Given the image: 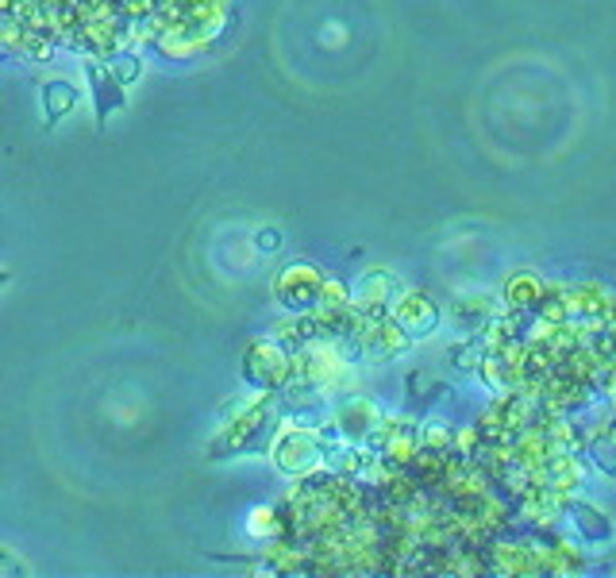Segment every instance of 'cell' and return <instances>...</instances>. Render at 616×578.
I'll use <instances>...</instances> for the list:
<instances>
[{"instance_id": "6da1fadb", "label": "cell", "mask_w": 616, "mask_h": 578, "mask_svg": "<svg viewBox=\"0 0 616 578\" xmlns=\"http://www.w3.org/2000/svg\"><path fill=\"white\" fill-rule=\"evenodd\" d=\"M243 371L263 390H282L289 382V371H293V359L282 351V344H251L247 359H243Z\"/></svg>"}, {"instance_id": "7a4b0ae2", "label": "cell", "mask_w": 616, "mask_h": 578, "mask_svg": "<svg viewBox=\"0 0 616 578\" xmlns=\"http://www.w3.org/2000/svg\"><path fill=\"white\" fill-rule=\"evenodd\" d=\"M278 467L289 474H313L316 463H323V447L316 432H285L282 443L273 447Z\"/></svg>"}, {"instance_id": "3957f363", "label": "cell", "mask_w": 616, "mask_h": 578, "mask_svg": "<svg viewBox=\"0 0 616 578\" xmlns=\"http://www.w3.org/2000/svg\"><path fill=\"white\" fill-rule=\"evenodd\" d=\"M320 294H323V278L313 266H289L278 282V301L293 313H304L308 304H316Z\"/></svg>"}, {"instance_id": "277c9868", "label": "cell", "mask_w": 616, "mask_h": 578, "mask_svg": "<svg viewBox=\"0 0 616 578\" xmlns=\"http://www.w3.org/2000/svg\"><path fill=\"white\" fill-rule=\"evenodd\" d=\"M393 320L409 335H420V332L435 328V304L428 297H420V294H401L393 301Z\"/></svg>"}, {"instance_id": "5b68a950", "label": "cell", "mask_w": 616, "mask_h": 578, "mask_svg": "<svg viewBox=\"0 0 616 578\" xmlns=\"http://www.w3.org/2000/svg\"><path fill=\"white\" fill-rule=\"evenodd\" d=\"M393 297V282H389V274H366L363 285H359V294H354V309L359 313H382V304Z\"/></svg>"}, {"instance_id": "8992f818", "label": "cell", "mask_w": 616, "mask_h": 578, "mask_svg": "<svg viewBox=\"0 0 616 578\" xmlns=\"http://www.w3.org/2000/svg\"><path fill=\"white\" fill-rule=\"evenodd\" d=\"M540 297H543V285H540L536 274H516V278H509V285H505V301L512 304L516 313L528 309V304H536Z\"/></svg>"}, {"instance_id": "52a82bcc", "label": "cell", "mask_w": 616, "mask_h": 578, "mask_svg": "<svg viewBox=\"0 0 616 578\" xmlns=\"http://www.w3.org/2000/svg\"><path fill=\"white\" fill-rule=\"evenodd\" d=\"M74 101H77V93H74L70 85H62V82H51V85H46V112H51V120L66 116V112L74 108Z\"/></svg>"}, {"instance_id": "ba28073f", "label": "cell", "mask_w": 616, "mask_h": 578, "mask_svg": "<svg viewBox=\"0 0 616 578\" xmlns=\"http://www.w3.org/2000/svg\"><path fill=\"white\" fill-rule=\"evenodd\" d=\"M108 74L116 77L120 85H124V82H135V77H139V62H135V55H112Z\"/></svg>"}, {"instance_id": "9c48e42d", "label": "cell", "mask_w": 616, "mask_h": 578, "mask_svg": "<svg viewBox=\"0 0 616 578\" xmlns=\"http://www.w3.org/2000/svg\"><path fill=\"white\" fill-rule=\"evenodd\" d=\"M251 528H254L258 536H278L282 521H278V513H270V509H254L251 513Z\"/></svg>"}, {"instance_id": "30bf717a", "label": "cell", "mask_w": 616, "mask_h": 578, "mask_svg": "<svg viewBox=\"0 0 616 578\" xmlns=\"http://www.w3.org/2000/svg\"><path fill=\"white\" fill-rule=\"evenodd\" d=\"M574 517H578V524H581V528H593V540H605V536H609V521H605V517H597V513H593L590 505H578V509H574Z\"/></svg>"}]
</instances>
